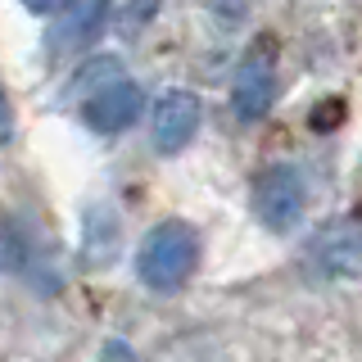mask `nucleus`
Returning a JSON list of instances; mask_svg holds the SVG:
<instances>
[{
    "mask_svg": "<svg viewBox=\"0 0 362 362\" xmlns=\"http://www.w3.org/2000/svg\"><path fill=\"white\" fill-rule=\"evenodd\" d=\"M141 113H145V90L127 82V77H118V82L100 86L82 105V122L100 136H113V132H127Z\"/></svg>",
    "mask_w": 362,
    "mask_h": 362,
    "instance_id": "5",
    "label": "nucleus"
},
{
    "mask_svg": "<svg viewBox=\"0 0 362 362\" xmlns=\"http://www.w3.org/2000/svg\"><path fill=\"white\" fill-rule=\"evenodd\" d=\"M272 95H276V54L272 45H254L240 64H235L231 77V109L240 122H254L272 109Z\"/></svg>",
    "mask_w": 362,
    "mask_h": 362,
    "instance_id": "3",
    "label": "nucleus"
},
{
    "mask_svg": "<svg viewBox=\"0 0 362 362\" xmlns=\"http://www.w3.org/2000/svg\"><path fill=\"white\" fill-rule=\"evenodd\" d=\"M28 258H32V249L18 235V226L14 222H0V272H23V267H28Z\"/></svg>",
    "mask_w": 362,
    "mask_h": 362,
    "instance_id": "9",
    "label": "nucleus"
},
{
    "mask_svg": "<svg viewBox=\"0 0 362 362\" xmlns=\"http://www.w3.org/2000/svg\"><path fill=\"white\" fill-rule=\"evenodd\" d=\"M199 95L195 90H163L154 100V113H150V145L158 154H181L199 132Z\"/></svg>",
    "mask_w": 362,
    "mask_h": 362,
    "instance_id": "4",
    "label": "nucleus"
},
{
    "mask_svg": "<svg viewBox=\"0 0 362 362\" xmlns=\"http://www.w3.org/2000/svg\"><path fill=\"white\" fill-rule=\"evenodd\" d=\"M313 263L322 276H358L362 272V226L339 222L331 231H322V240L313 245Z\"/></svg>",
    "mask_w": 362,
    "mask_h": 362,
    "instance_id": "6",
    "label": "nucleus"
},
{
    "mask_svg": "<svg viewBox=\"0 0 362 362\" xmlns=\"http://www.w3.org/2000/svg\"><path fill=\"white\" fill-rule=\"evenodd\" d=\"M118 240H122V222H118V209L113 204H90L82 213V267L86 272H100L113 263L118 254Z\"/></svg>",
    "mask_w": 362,
    "mask_h": 362,
    "instance_id": "7",
    "label": "nucleus"
},
{
    "mask_svg": "<svg viewBox=\"0 0 362 362\" xmlns=\"http://www.w3.org/2000/svg\"><path fill=\"white\" fill-rule=\"evenodd\" d=\"M195 258H199V235L190 222H158L145 231L141 249H136V276H141L145 290L154 294H173L190 281L195 272Z\"/></svg>",
    "mask_w": 362,
    "mask_h": 362,
    "instance_id": "1",
    "label": "nucleus"
},
{
    "mask_svg": "<svg viewBox=\"0 0 362 362\" xmlns=\"http://www.w3.org/2000/svg\"><path fill=\"white\" fill-rule=\"evenodd\" d=\"M308 209V186L294 163H267L254 181V213L267 231H294Z\"/></svg>",
    "mask_w": 362,
    "mask_h": 362,
    "instance_id": "2",
    "label": "nucleus"
},
{
    "mask_svg": "<svg viewBox=\"0 0 362 362\" xmlns=\"http://www.w3.org/2000/svg\"><path fill=\"white\" fill-rule=\"evenodd\" d=\"M109 18V9L105 5H68V9H59V28L50 32V50H68V45H82V41H90L100 32V23Z\"/></svg>",
    "mask_w": 362,
    "mask_h": 362,
    "instance_id": "8",
    "label": "nucleus"
},
{
    "mask_svg": "<svg viewBox=\"0 0 362 362\" xmlns=\"http://www.w3.org/2000/svg\"><path fill=\"white\" fill-rule=\"evenodd\" d=\"M0 132H9V95L0 90Z\"/></svg>",
    "mask_w": 362,
    "mask_h": 362,
    "instance_id": "10",
    "label": "nucleus"
}]
</instances>
